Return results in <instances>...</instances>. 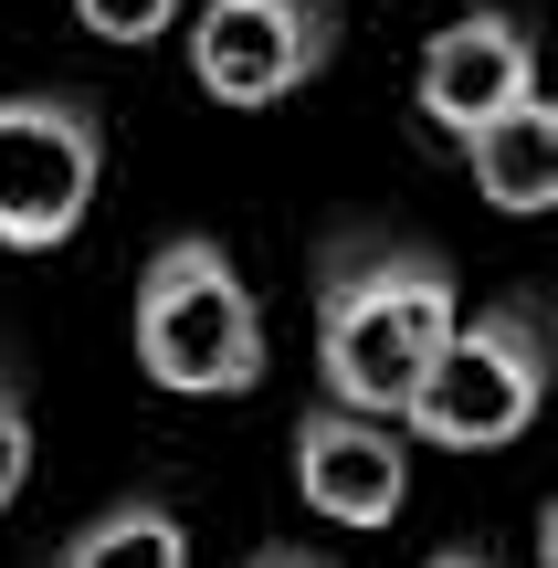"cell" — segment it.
I'll return each mask as SVG.
<instances>
[{
	"instance_id": "obj_9",
	"label": "cell",
	"mask_w": 558,
	"mask_h": 568,
	"mask_svg": "<svg viewBox=\"0 0 558 568\" xmlns=\"http://www.w3.org/2000/svg\"><path fill=\"white\" fill-rule=\"evenodd\" d=\"M53 568H190V527L159 506V495H138V506H105L84 516L74 537H63Z\"/></svg>"
},
{
	"instance_id": "obj_6",
	"label": "cell",
	"mask_w": 558,
	"mask_h": 568,
	"mask_svg": "<svg viewBox=\"0 0 558 568\" xmlns=\"http://www.w3.org/2000/svg\"><path fill=\"white\" fill-rule=\"evenodd\" d=\"M295 485H306L316 516H337V527H390L400 506H412V453H400V422L390 410H306L295 422Z\"/></svg>"
},
{
	"instance_id": "obj_1",
	"label": "cell",
	"mask_w": 558,
	"mask_h": 568,
	"mask_svg": "<svg viewBox=\"0 0 558 568\" xmlns=\"http://www.w3.org/2000/svg\"><path fill=\"white\" fill-rule=\"evenodd\" d=\"M454 316H464V284H454L443 253H422V243L337 253L327 284H316V368H327V400L400 410V389L454 337Z\"/></svg>"
},
{
	"instance_id": "obj_7",
	"label": "cell",
	"mask_w": 558,
	"mask_h": 568,
	"mask_svg": "<svg viewBox=\"0 0 558 568\" xmlns=\"http://www.w3.org/2000/svg\"><path fill=\"white\" fill-rule=\"evenodd\" d=\"M527 84H538V42L506 11H464V21H443V32L422 42V116H443L454 138L485 126L496 105H517Z\"/></svg>"
},
{
	"instance_id": "obj_5",
	"label": "cell",
	"mask_w": 558,
	"mask_h": 568,
	"mask_svg": "<svg viewBox=\"0 0 558 568\" xmlns=\"http://www.w3.org/2000/svg\"><path fill=\"white\" fill-rule=\"evenodd\" d=\"M337 11L327 0H201L190 11V74L222 105H274L306 74H327Z\"/></svg>"
},
{
	"instance_id": "obj_10",
	"label": "cell",
	"mask_w": 558,
	"mask_h": 568,
	"mask_svg": "<svg viewBox=\"0 0 558 568\" xmlns=\"http://www.w3.org/2000/svg\"><path fill=\"white\" fill-rule=\"evenodd\" d=\"M74 21L95 42H159L169 21H180V0H74Z\"/></svg>"
},
{
	"instance_id": "obj_12",
	"label": "cell",
	"mask_w": 558,
	"mask_h": 568,
	"mask_svg": "<svg viewBox=\"0 0 558 568\" xmlns=\"http://www.w3.org/2000/svg\"><path fill=\"white\" fill-rule=\"evenodd\" d=\"M422 568H496V548H433Z\"/></svg>"
},
{
	"instance_id": "obj_3",
	"label": "cell",
	"mask_w": 558,
	"mask_h": 568,
	"mask_svg": "<svg viewBox=\"0 0 558 568\" xmlns=\"http://www.w3.org/2000/svg\"><path fill=\"white\" fill-rule=\"evenodd\" d=\"M538 400H548V316L538 295H506V305L454 316V337L400 389L390 422H412L422 443H454V453H496L538 422Z\"/></svg>"
},
{
	"instance_id": "obj_11",
	"label": "cell",
	"mask_w": 558,
	"mask_h": 568,
	"mask_svg": "<svg viewBox=\"0 0 558 568\" xmlns=\"http://www.w3.org/2000/svg\"><path fill=\"white\" fill-rule=\"evenodd\" d=\"M21 485H32V410H21V389L0 379V516L21 506Z\"/></svg>"
},
{
	"instance_id": "obj_8",
	"label": "cell",
	"mask_w": 558,
	"mask_h": 568,
	"mask_svg": "<svg viewBox=\"0 0 558 568\" xmlns=\"http://www.w3.org/2000/svg\"><path fill=\"white\" fill-rule=\"evenodd\" d=\"M464 159H475V190L496 211H517V222L548 211L558 201V105L527 84L517 105H496L485 126H464Z\"/></svg>"
},
{
	"instance_id": "obj_13",
	"label": "cell",
	"mask_w": 558,
	"mask_h": 568,
	"mask_svg": "<svg viewBox=\"0 0 558 568\" xmlns=\"http://www.w3.org/2000/svg\"><path fill=\"white\" fill-rule=\"evenodd\" d=\"M253 568H327V558H306V548H264Z\"/></svg>"
},
{
	"instance_id": "obj_4",
	"label": "cell",
	"mask_w": 558,
	"mask_h": 568,
	"mask_svg": "<svg viewBox=\"0 0 558 568\" xmlns=\"http://www.w3.org/2000/svg\"><path fill=\"white\" fill-rule=\"evenodd\" d=\"M105 180V126L84 95H0V243L53 253L84 232Z\"/></svg>"
},
{
	"instance_id": "obj_2",
	"label": "cell",
	"mask_w": 558,
	"mask_h": 568,
	"mask_svg": "<svg viewBox=\"0 0 558 568\" xmlns=\"http://www.w3.org/2000/svg\"><path fill=\"white\" fill-rule=\"evenodd\" d=\"M138 368L180 400H243L264 379V305L211 232L148 253L138 274Z\"/></svg>"
}]
</instances>
